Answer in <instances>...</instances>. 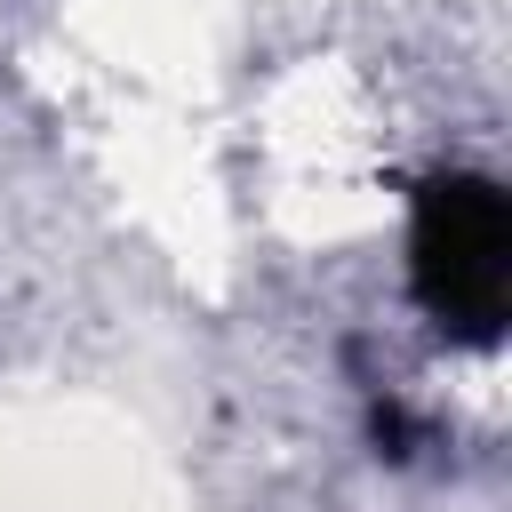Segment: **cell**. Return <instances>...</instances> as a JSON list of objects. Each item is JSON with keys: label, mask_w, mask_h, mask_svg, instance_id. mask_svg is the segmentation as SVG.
<instances>
[{"label": "cell", "mask_w": 512, "mask_h": 512, "mask_svg": "<svg viewBox=\"0 0 512 512\" xmlns=\"http://www.w3.org/2000/svg\"><path fill=\"white\" fill-rule=\"evenodd\" d=\"M408 288L456 344H496L512 312V200L496 176H424L408 216Z\"/></svg>", "instance_id": "cell-1"}]
</instances>
